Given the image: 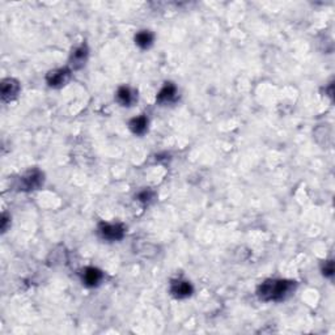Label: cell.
<instances>
[{"label":"cell","mask_w":335,"mask_h":335,"mask_svg":"<svg viewBox=\"0 0 335 335\" xmlns=\"http://www.w3.org/2000/svg\"><path fill=\"white\" fill-rule=\"evenodd\" d=\"M87 58H88V49H87V46L82 45L76 47L74 50L71 55V64L74 65V69L79 70L82 69L83 65L85 64L87 62Z\"/></svg>","instance_id":"9"},{"label":"cell","mask_w":335,"mask_h":335,"mask_svg":"<svg viewBox=\"0 0 335 335\" xmlns=\"http://www.w3.org/2000/svg\"><path fill=\"white\" fill-rule=\"evenodd\" d=\"M117 100L122 106H131L137 101V95L128 87H120L117 91Z\"/></svg>","instance_id":"10"},{"label":"cell","mask_w":335,"mask_h":335,"mask_svg":"<svg viewBox=\"0 0 335 335\" xmlns=\"http://www.w3.org/2000/svg\"><path fill=\"white\" fill-rule=\"evenodd\" d=\"M43 183V174L38 169H33L26 172L20 179V190L23 191H32L41 187Z\"/></svg>","instance_id":"2"},{"label":"cell","mask_w":335,"mask_h":335,"mask_svg":"<svg viewBox=\"0 0 335 335\" xmlns=\"http://www.w3.org/2000/svg\"><path fill=\"white\" fill-rule=\"evenodd\" d=\"M170 293L176 299H186V297L191 296L192 286L187 280H172V283H170Z\"/></svg>","instance_id":"5"},{"label":"cell","mask_w":335,"mask_h":335,"mask_svg":"<svg viewBox=\"0 0 335 335\" xmlns=\"http://www.w3.org/2000/svg\"><path fill=\"white\" fill-rule=\"evenodd\" d=\"M102 273L96 267H87L84 271H83V282H84L85 286L88 287H96L100 284V282L102 280Z\"/></svg>","instance_id":"7"},{"label":"cell","mask_w":335,"mask_h":335,"mask_svg":"<svg viewBox=\"0 0 335 335\" xmlns=\"http://www.w3.org/2000/svg\"><path fill=\"white\" fill-rule=\"evenodd\" d=\"M296 288V282L286 279H269L258 287L257 295L263 301H282Z\"/></svg>","instance_id":"1"},{"label":"cell","mask_w":335,"mask_h":335,"mask_svg":"<svg viewBox=\"0 0 335 335\" xmlns=\"http://www.w3.org/2000/svg\"><path fill=\"white\" fill-rule=\"evenodd\" d=\"M20 92V84L15 79H4L2 82V98L3 101L10 102L13 98H16Z\"/></svg>","instance_id":"6"},{"label":"cell","mask_w":335,"mask_h":335,"mask_svg":"<svg viewBox=\"0 0 335 335\" xmlns=\"http://www.w3.org/2000/svg\"><path fill=\"white\" fill-rule=\"evenodd\" d=\"M176 97H177L176 85L172 84V83H166L163 88H161V91L159 92L156 100L157 102H160V104H169V102L174 101Z\"/></svg>","instance_id":"8"},{"label":"cell","mask_w":335,"mask_h":335,"mask_svg":"<svg viewBox=\"0 0 335 335\" xmlns=\"http://www.w3.org/2000/svg\"><path fill=\"white\" fill-rule=\"evenodd\" d=\"M71 78V71L69 69H58L49 72L46 76V82L52 88H60Z\"/></svg>","instance_id":"4"},{"label":"cell","mask_w":335,"mask_h":335,"mask_svg":"<svg viewBox=\"0 0 335 335\" xmlns=\"http://www.w3.org/2000/svg\"><path fill=\"white\" fill-rule=\"evenodd\" d=\"M153 198V192L151 190H143L137 195V199L142 203H148Z\"/></svg>","instance_id":"13"},{"label":"cell","mask_w":335,"mask_h":335,"mask_svg":"<svg viewBox=\"0 0 335 335\" xmlns=\"http://www.w3.org/2000/svg\"><path fill=\"white\" fill-rule=\"evenodd\" d=\"M135 43L140 49H148L153 43V34L148 30H142L135 36Z\"/></svg>","instance_id":"12"},{"label":"cell","mask_w":335,"mask_h":335,"mask_svg":"<svg viewBox=\"0 0 335 335\" xmlns=\"http://www.w3.org/2000/svg\"><path fill=\"white\" fill-rule=\"evenodd\" d=\"M128 126L135 135H143L147 131V127H148V119H147L146 115H139V117L131 119Z\"/></svg>","instance_id":"11"},{"label":"cell","mask_w":335,"mask_h":335,"mask_svg":"<svg viewBox=\"0 0 335 335\" xmlns=\"http://www.w3.org/2000/svg\"><path fill=\"white\" fill-rule=\"evenodd\" d=\"M98 232H100V236H101L104 240L108 241H119L123 238L124 236V227L122 224H100L98 227Z\"/></svg>","instance_id":"3"},{"label":"cell","mask_w":335,"mask_h":335,"mask_svg":"<svg viewBox=\"0 0 335 335\" xmlns=\"http://www.w3.org/2000/svg\"><path fill=\"white\" fill-rule=\"evenodd\" d=\"M8 220H10V218L4 214L3 218H2V231L3 232L7 231V224H8Z\"/></svg>","instance_id":"15"},{"label":"cell","mask_w":335,"mask_h":335,"mask_svg":"<svg viewBox=\"0 0 335 335\" xmlns=\"http://www.w3.org/2000/svg\"><path fill=\"white\" fill-rule=\"evenodd\" d=\"M322 271H323V275L327 278H331L332 275H334V263H332L331 260L326 262L325 266H323V269H322Z\"/></svg>","instance_id":"14"}]
</instances>
